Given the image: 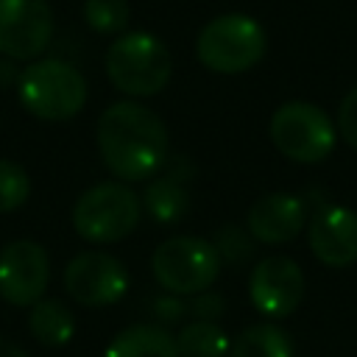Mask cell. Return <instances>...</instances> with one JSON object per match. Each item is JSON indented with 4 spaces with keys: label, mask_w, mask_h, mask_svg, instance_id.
Wrapping results in <instances>:
<instances>
[{
    "label": "cell",
    "mask_w": 357,
    "mask_h": 357,
    "mask_svg": "<svg viewBox=\"0 0 357 357\" xmlns=\"http://www.w3.org/2000/svg\"><path fill=\"white\" fill-rule=\"evenodd\" d=\"M145 212L159 223V226H173L181 220L190 209V192H187V178L176 170H165L153 181H148L145 195H142Z\"/></svg>",
    "instance_id": "14"
},
{
    "label": "cell",
    "mask_w": 357,
    "mask_h": 357,
    "mask_svg": "<svg viewBox=\"0 0 357 357\" xmlns=\"http://www.w3.org/2000/svg\"><path fill=\"white\" fill-rule=\"evenodd\" d=\"M31 178L22 165L0 159V212H14L28 201Z\"/></svg>",
    "instance_id": "20"
},
{
    "label": "cell",
    "mask_w": 357,
    "mask_h": 357,
    "mask_svg": "<svg viewBox=\"0 0 357 357\" xmlns=\"http://www.w3.org/2000/svg\"><path fill=\"white\" fill-rule=\"evenodd\" d=\"M98 151L120 181H145L167 162V128L153 109L117 100L98 117Z\"/></svg>",
    "instance_id": "1"
},
{
    "label": "cell",
    "mask_w": 357,
    "mask_h": 357,
    "mask_svg": "<svg viewBox=\"0 0 357 357\" xmlns=\"http://www.w3.org/2000/svg\"><path fill=\"white\" fill-rule=\"evenodd\" d=\"M248 296L259 315L265 318H287L304 298V273L290 257H268L257 262L248 276Z\"/></svg>",
    "instance_id": "11"
},
{
    "label": "cell",
    "mask_w": 357,
    "mask_h": 357,
    "mask_svg": "<svg viewBox=\"0 0 357 357\" xmlns=\"http://www.w3.org/2000/svg\"><path fill=\"white\" fill-rule=\"evenodd\" d=\"M337 134L351 148H357V86L340 100V109H337Z\"/></svg>",
    "instance_id": "22"
},
{
    "label": "cell",
    "mask_w": 357,
    "mask_h": 357,
    "mask_svg": "<svg viewBox=\"0 0 357 357\" xmlns=\"http://www.w3.org/2000/svg\"><path fill=\"white\" fill-rule=\"evenodd\" d=\"M106 75L114 89L134 98L156 95L173 75V59L162 39L148 31H126L106 50Z\"/></svg>",
    "instance_id": "3"
},
{
    "label": "cell",
    "mask_w": 357,
    "mask_h": 357,
    "mask_svg": "<svg viewBox=\"0 0 357 357\" xmlns=\"http://www.w3.org/2000/svg\"><path fill=\"white\" fill-rule=\"evenodd\" d=\"M271 142L282 156L301 165L324 162L335 151L337 128L324 109L307 100L282 103L268 123Z\"/></svg>",
    "instance_id": "7"
},
{
    "label": "cell",
    "mask_w": 357,
    "mask_h": 357,
    "mask_svg": "<svg viewBox=\"0 0 357 357\" xmlns=\"http://www.w3.org/2000/svg\"><path fill=\"white\" fill-rule=\"evenodd\" d=\"M0 357H28L17 343H11L8 337H3L0 335Z\"/></svg>",
    "instance_id": "25"
},
{
    "label": "cell",
    "mask_w": 357,
    "mask_h": 357,
    "mask_svg": "<svg viewBox=\"0 0 357 357\" xmlns=\"http://www.w3.org/2000/svg\"><path fill=\"white\" fill-rule=\"evenodd\" d=\"M64 290L84 307H109L126 296L128 271L106 251H81L64 268Z\"/></svg>",
    "instance_id": "8"
},
{
    "label": "cell",
    "mask_w": 357,
    "mask_h": 357,
    "mask_svg": "<svg viewBox=\"0 0 357 357\" xmlns=\"http://www.w3.org/2000/svg\"><path fill=\"white\" fill-rule=\"evenodd\" d=\"M307 223V206L298 195L271 192L251 204L245 215V229L257 243L279 245L293 240Z\"/></svg>",
    "instance_id": "13"
},
{
    "label": "cell",
    "mask_w": 357,
    "mask_h": 357,
    "mask_svg": "<svg viewBox=\"0 0 357 357\" xmlns=\"http://www.w3.org/2000/svg\"><path fill=\"white\" fill-rule=\"evenodd\" d=\"M28 329L42 346H64L73 340L75 318L61 298H39L28 312Z\"/></svg>",
    "instance_id": "16"
},
{
    "label": "cell",
    "mask_w": 357,
    "mask_h": 357,
    "mask_svg": "<svg viewBox=\"0 0 357 357\" xmlns=\"http://www.w3.org/2000/svg\"><path fill=\"white\" fill-rule=\"evenodd\" d=\"M103 357H178L176 337L156 324H134L114 335Z\"/></svg>",
    "instance_id": "15"
},
{
    "label": "cell",
    "mask_w": 357,
    "mask_h": 357,
    "mask_svg": "<svg viewBox=\"0 0 357 357\" xmlns=\"http://www.w3.org/2000/svg\"><path fill=\"white\" fill-rule=\"evenodd\" d=\"M153 315L167 324V321H178L181 315H187V307L178 301V296H167V298H159L153 304Z\"/></svg>",
    "instance_id": "24"
},
{
    "label": "cell",
    "mask_w": 357,
    "mask_h": 357,
    "mask_svg": "<svg viewBox=\"0 0 357 357\" xmlns=\"http://www.w3.org/2000/svg\"><path fill=\"white\" fill-rule=\"evenodd\" d=\"M190 310H192L195 321H215V318H220V315H223L226 301H223L218 293L204 290V293H198V296H195V301L190 304Z\"/></svg>",
    "instance_id": "23"
},
{
    "label": "cell",
    "mask_w": 357,
    "mask_h": 357,
    "mask_svg": "<svg viewBox=\"0 0 357 357\" xmlns=\"http://www.w3.org/2000/svg\"><path fill=\"white\" fill-rule=\"evenodd\" d=\"M17 95L28 114L45 123L73 120L86 106V78L61 59H36L17 78Z\"/></svg>",
    "instance_id": "2"
},
{
    "label": "cell",
    "mask_w": 357,
    "mask_h": 357,
    "mask_svg": "<svg viewBox=\"0 0 357 357\" xmlns=\"http://www.w3.org/2000/svg\"><path fill=\"white\" fill-rule=\"evenodd\" d=\"M53 39V11L47 0H0V53L31 61Z\"/></svg>",
    "instance_id": "9"
},
{
    "label": "cell",
    "mask_w": 357,
    "mask_h": 357,
    "mask_svg": "<svg viewBox=\"0 0 357 357\" xmlns=\"http://www.w3.org/2000/svg\"><path fill=\"white\" fill-rule=\"evenodd\" d=\"M139 223V198L126 181H100L84 190L73 206V229L81 240L103 245L126 240Z\"/></svg>",
    "instance_id": "5"
},
{
    "label": "cell",
    "mask_w": 357,
    "mask_h": 357,
    "mask_svg": "<svg viewBox=\"0 0 357 357\" xmlns=\"http://www.w3.org/2000/svg\"><path fill=\"white\" fill-rule=\"evenodd\" d=\"M128 0H84V20L95 33H123L128 25Z\"/></svg>",
    "instance_id": "19"
},
{
    "label": "cell",
    "mask_w": 357,
    "mask_h": 357,
    "mask_svg": "<svg viewBox=\"0 0 357 357\" xmlns=\"http://www.w3.org/2000/svg\"><path fill=\"white\" fill-rule=\"evenodd\" d=\"M310 248L326 268L357 262V212L349 206L318 209L310 220Z\"/></svg>",
    "instance_id": "12"
},
{
    "label": "cell",
    "mask_w": 357,
    "mask_h": 357,
    "mask_svg": "<svg viewBox=\"0 0 357 357\" xmlns=\"http://www.w3.org/2000/svg\"><path fill=\"white\" fill-rule=\"evenodd\" d=\"M290 335L276 324H254L243 329L229 346V357H293Z\"/></svg>",
    "instance_id": "17"
},
{
    "label": "cell",
    "mask_w": 357,
    "mask_h": 357,
    "mask_svg": "<svg viewBox=\"0 0 357 357\" xmlns=\"http://www.w3.org/2000/svg\"><path fill=\"white\" fill-rule=\"evenodd\" d=\"M220 262L223 259L209 240L178 234L156 245L151 257V271L159 287L170 296H198L215 284Z\"/></svg>",
    "instance_id": "6"
},
{
    "label": "cell",
    "mask_w": 357,
    "mask_h": 357,
    "mask_svg": "<svg viewBox=\"0 0 357 357\" xmlns=\"http://www.w3.org/2000/svg\"><path fill=\"white\" fill-rule=\"evenodd\" d=\"M17 78H20V73L14 70V64L11 61H0V86H8Z\"/></svg>",
    "instance_id": "26"
},
{
    "label": "cell",
    "mask_w": 357,
    "mask_h": 357,
    "mask_svg": "<svg viewBox=\"0 0 357 357\" xmlns=\"http://www.w3.org/2000/svg\"><path fill=\"white\" fill-rule=\"evenodd\" d=\"M50 259L36 240H11L0 248V296L14 307H33L45 298Z\"/></svg>",
    "instance_id": "10"
},
{
    "label": "cell",
    "mask_w": 357,
    "mask_h": 357,
    "mask_svg": "<svg viewBox=\"0 0 357 357\" xmlns=\"http://www.w3.org/2000/svg\"><path fill=\"white\" fill-rule=\"evenodd\" d=\"M229 337L215 321H192L176 335L178 357H229Z\"/></svg>",
    "instance_id": "18"
},
{
    "label": "cell",
    "mask_w": 357,
    "mask_h": 357,
    "mask_svg": "<svg viewBox=\"0 0 357 357\" xmlns=\"http://www.w3.org/2000/svg\"><path fill=\"white\" fill-rule=\"evenodd\" d=\"M268 50L265 28L248 14H220L209 20L195 39L198 61L223 75H237L262 61Z\"/></svg>",
    "instance_id": "4"
},
{
    "label": "cell",
    "mask_w": 357,
    "mask_h": 357,
    "mask_svg": "<svg viewBox=\"0 0 357 357\" xmlns=\"http://www.w3.org/2000/svg\"><path fill=\"white\" fill-rule=\"evenodd\" d=\"M212 245L218 248L220 259L234 262V265L245 262V259L254 254L251 237H248V234H245V229H240V226H223V229H218V231H215Z\"/></svg>",
    "instance_id": "21"
}]
</instances>
